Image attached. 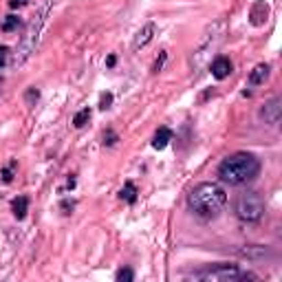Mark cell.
<instances>
[{
  "mask_svg": "<svg viewBox=\"0 0 282 282\" xmlns=\"http://www.w3.org/2000/svg\"><path fill=\"white\" fill-rule=\"evenodd\" d=\"M227 205V192L218 183H198L188 194V207L201 218H214Z\"/></svg>",
  "mask_w": 282,
  "mask_h": 282,
  "instance_id": "cell-1",
  "label": "cell"
},
{
  "mask_svg": "<svg viewBox=\"0 0 282 282\" xmlns=\"http://www.w3.org/2000/svg\"><path fill=\"white\" fill-rule=\"evenodd\" d=\"M260 174V161L249 152H236L223 159L218 165V179L227 185H245Z\"/></svg>",
  "mask_w": 282,
  "mask_h": 282,
  "instance_id": "cell-2",
  "label": "cell"
},
{
  "mask_svg": "<svg viewBox=\"0 0 282 282\" xmlns=\"http://www.w3.org/2000/svg\"><path fill=\"white\" fill-rule=\"evenodd\" d=\"M51 9H53V0H42V2L38 4L33 18H31V22L24 29V35L20 38V44H18V53H16V57H13V64L16 66L24 64L35 53L40 35H42V29H44V24H47V18H48V13H51Z\"/></svg>",
  "mask_w": 282,
  "mask_h": 282,
  "instance_id": "cell-3",
  "label": "cell"
},
{
  "mask_svg": "<svg viewBox=\"0 0 282 282\" xmlns=\"http://www.w3.org/2000/svg\"><path fill=\"white\" fill-rule=\"evenodd\" d=\"M194 280H205V282H242V280H258V276L251 271L236 267V264H227V262H218L214 267H205L198 269L192 273Z\"/></svg>",
  "mask_w": 282,
  "mask_h": 282,
  "instance_id": "cell-4",
  "label": "cell"
},
{
  "mask_svg": "<svg viewBox=\"0 0 282 282\" xmlns=\"http://www.w3.org/2000/svg\"><path fill=\"white\" fill-rule=\"evenodd\" d=\"M220 40H223V22H214V24H210L205 29L201 42H198V47L194 48V53H192V66L194 69H198V66L210 57V53L218 47Z\"/></svg>",
  "mask_w": 282,
  "mask_h": 282,
  "instance_id": "cell-5",
  "label": "cell"
},
{
  "mask_svg": "<svg viewBox=\"0 0 282 282\" xmlns=\"http://www.w3.org/2000/svg\"><path fill=\"white\" fill-rule=\"evenodd\" d=\"M234 212H236V216L240 220H245V223H258L264 216V201H262V196L256 192L240 194L236 205H234Z\"/></svg>",
  "mask_w": 282,
  "mask_h": 282,
  "instance_id": "cell-6",
  "label": "cell"
},
{
  "mask_svg": "<svg viewBox=\"0 0 282 282\" xmlns=\"http://www.w3.org/2000/svg\"><path fill=\"white\" fill-rule=\"evenodd\" d=\"M282 117V101L280 97H271L269 101H264L262 108H260V119L269 126H278Z\"/></svg>",
  "mask_w": 282,
  "mask_h": 282,
  "instance_id": "cell-7",
  "label": "cell"
},
{
  "mask_svg": "<svg viewBox=\"0 0 282 282\" xmlns=\"http://www.w3.org/2000/svg\"><path fill=\"white\" fill-rule=\"evenodd\" d=\"M154 33H157V24H154V22H148V24H143L139 31H137L135 38H132V51H139V48L148 47V44L152 42Z\"/></svg>",
  "mask_w": 282,
  "mask_h": 282,
  "instance_id": "cell-8",
  "label": "cell"
},
{
  "mask_svg": "<svg viewBox=\"0 0 282 282\" xmlns=\"http://www.w3.org/2000/svg\"><path fill=\"white\" fill-rule=\"evenodd\" d=\"M232 62H229V57H225V55H218V57H214V62H212V75H214L216 79H225V77H229L232 75Z\"/></svg>",
  "mask_w": 282,
  "mask_h": 282,
  "instance_id": "cell-9",
  "label": "cell"
},
{
  "mask_svg": "<svg viewBox=\"0 0 282 282\" xmlns=\"http://www.w3.org/2000/svg\"><path fill=\"white\" fill-rule=\"evenodd\" d=\"M269 18V4L267 2H256L254 7L249 9V22L254 26H262Z\"/></svg>",
  "mask_w": 282,
  "mask_h": 282,
  "instance_id": "cell-10",
  "label": "cell"
},
{
  "mask_svg": "<svg viewBox=\"0 0 282 282\" xmlns=\"http://www.w3.org/2000/svg\"><path fill=\"white\" fill-rule=\"evenodd\" d=\"M172 141V130L170 128H159L157 132H154V137H152V148L154 150H163V148H167V143Z\"/></svg>",
  "mask_w": 282,
  "mask_h": 282,
  "instance_id": "cell-11",
  "label": "cell"
},
{
  "mask_svg": "<svg viewBox=\"0 0 282 282\" xmlns=\"http://www.w3.org/2000/svg\"><path fill=\"white\" fill-rule=\"evenodd\" d=\"M11 212L13 216H16L18 220H22L26 216V212H29V196H18L11 201Z\"/></svg>",
  "mask_w": 282,
  "mask_h": 282,
  "instance_id": "cell-12",
  "label": "cell"
},
{
  "mask_svg": "<svg viewBox=\"0 0 282 282\" xmlns=\"http://www.w3.org/2000/svg\"><path fill=\"white\" fill-rule=\"evenodd\" d=\"M267 77H269V64H258L249 73V84L251 86H258V84H264Z\"/></svg>",
  "mask_w": 282,
  "mask_h": 282,
  "instance_id": "cell-13",
  "label": "cell"
},
{
  "mask_svg": "<svg viewBox=\"0 0 282 282\" xmlns=\"http://www.w3.org/2000/svg\"><path fill=\"white\" fill-rule=\"evenodd\" d=\"M137 185L132 183V181H128L126 185H123L121 188V192H119V198H121V201H126V203H135L137 201Z\"/></svg>",
  "mask_w": 282,
  "mask_h": 282,
  "instance_id": "cell-14",
  "label": "cell"
},
{
  "mask_svg": "<svg viewBox=\"0 0 282 282\" xmlns=\"http://www.w3.org/2000/svg\"><path fill=\"white\" fill-rule=\"evenodd\" d=\"M88 119H91V108H82L79 113H75L73 126H75V128H84V126L88 123Z\"/></svg>",
  "mask_w": 282,
  "mask_h": 282,
  "instance_id": "cell-15",
  "label": "cell"
},
{
  "mask_svg": "<svg viewBox=\"0 0 282 282\" xmlns=\"http://www.w3.org/2000/svg\"><path fill=\"white\" fill-rule=\"evenodd\" d=\"M18 26H20V18L18 16H7L4 18V22H2V31H16Z\"/></svg>",
  "mask_w": 282,
  "mask_h": 282,
  "instance_id": "cell-16",
  "label": "cell"
},
{
  "mask_svg": "<svg viewBox=\"0 0 282 282\" xmlns=\"http://www.w3.org/2000/svg\"><path fill=\"white\" fill-rule=\"evenodd\" d=\"M115 278H117V282H132L135 280V271H132L130 267H123V269H119Z\"/></svg>",
  "mask_w": 282,
  "mask_h": 282,
  "instance_id": "cell-17",
  "label": "cell"
},
{
  "mask_svg": "<svg viewBox=\"0 0 282 282\" xmlns=\"http://www.w3.org/2000/svg\"><path fill=\"white\" fill-rule=\"evenodd\" d=\"M40 99V91L35 86H31V88H26V93H24V101H26V106H35V101Z\"/></svg>",
  "mask_w": 282,
  "mask_h": 282,
  "instance_id": "cell-18",
  "label": "cell"
},
{
  "mask_svg": "<svg viewBox=\"0 0 282 282\" xmlns=\"http://www.w3.org/2000/svg\"><path fill=\"white\" fill-rule=\"evenodd\" d=\"M13 170H16V161H11L7 167H2V172H0V176H2L4 183H11L13 181Z\"/></svg>",
  "mask_w": 282,
  "mask_h": 282,
  "instance_id": "cell-19",
  "label": "cell"
},
{
  "mask_svg": "<svg viewBox=\"0 0 282 282\" xmlns=\"http://www.w3.org/2000/svg\"><path fill=\"white\" fill-rule=\"evenodd\" d=\"M165 60H167V51H161L159 57L154 60V64H152V73H159V70L163 69V64H165Z\"/></svg>",
  "mask_w": 282,
  "mask_h": 282,
  "instance_id": "cell-20",
  "label": "cell"
},
{
  "mask_svg": "<svg viewBox=\"0 0 282 282\" xmlns=\"http://www.w3.org/2000/svg\"><path fill=\"white\" fill-rule=\"evenodd\" d=\"M110 104H113V93H104V95L99 97V108L106 110V108H110Z\"/></svg>",
  "mask_w": 282,
  "mask_h": 282,
  "instance_id": "cell-21",
  "label": "cell"
},
{
  "mask_svg": "<svg viewBox=\"0 0 282 282\" xmlns=\"http://www.w3.org/2000/svg\"><path fill=\"white\" fill-rule=\"evenodd\" d=\"M117 143V132L115 130H106L104 132V145H115Z\"/></svg>",
  "mask_w": 282,
  "mask_h": 282,
  "instance_id": "cell-22",
  "label": "cell"
},
{
  "mask_svg": "<svg viewBox=\"0 0 282 282\" xmlns=\"http://www.w3.org/2000/svg\"><path fill=\"white\" fill-rule=\"evenodd\" d=\"M7 60H9V47L0 44V69H2V66L7 64Z\"/></svg>",
  "mask_w": 282,
  "mask_h": 282,
  "instance_id": "cell-23",
  "label": "cell"
},
{
  "mask_svg": "<svg viewBox=\"0 0 282 282\" xmlns=\"http://www.w3.org/2000/svg\"><path fill=\"white\" fill-rule=\"evenodd\" d=\"M29 0H9V7L11 9H18V7H24Z\"/></svg>",
  "mask_w": 282,
  "mask_h": 282,
  "instance_id": "cell-24",
  "label": "cell"
},
{
  "mask_svg": "<svg viewBox=\"0 0 282 282\" xmlns=\"http://www.w3.org/2000/svg\"><path fill=\"white\" fill-rule=\"evenodd\" d=\"M75 207V203L73 201H64L62 203V210H64V214H70V210Z\"/></svg>",
  "mask_w": 282,
  "mask_h": 282,
  "instance_id": "cell-25",
  "label": "cell"
},
{
  "mask_svg": "<svg viewBox=\"0 0 282 282\" xmlns=\"http://www.w3.org/2000/svg\"><path fill=\"white\" fill-rule=\"evenodd\" d=\"M115 62H117V57H115V55H108V60H106V64H108V66H115Z\"/></svg>",
  "mask_w": 282,
  "mask_h": 282,
  "instance_id": "cell-26",
  "label": "cell"
}]
</instances>
